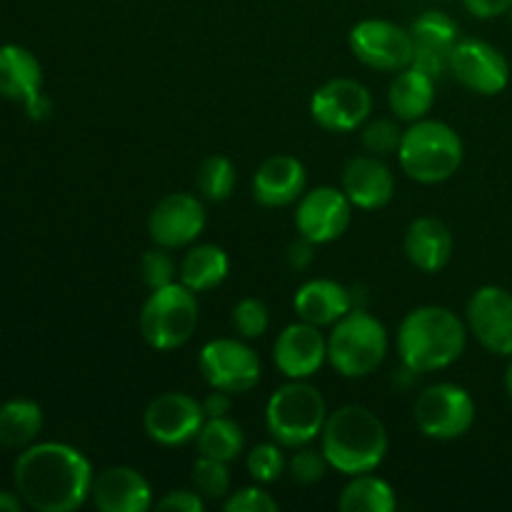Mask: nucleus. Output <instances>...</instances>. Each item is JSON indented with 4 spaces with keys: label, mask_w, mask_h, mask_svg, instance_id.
<instances>
[{
    "label": "nucleus",
    "mask_w": 512,
    "mask_h": 512,
    "mask_svg": "<svg viewBox=\"0 0 512 512\" xmlns=\"http://www.w3.org/2000/svg\"><path fill=\"white\" fill-rule=\"evenodd\" d=\"M93 465L68 443H33L20 450L13 465V485L35 512H73L83 508L93 490Z\"/></svg>",
    "instance_id": "obj_1"
},
{
    "label": "nucleus",
    "mask_w": 512,
    "mask_h": 512,
    "mask_svg": "<svg viewBox=\"0 0 512 512\" xmlns=\"http://www.w3.org/2000/svg\"><path fill=\"white\" fill-rule=\"evenodd\" d=\"M468 345L463 320L443 305H420L410 310L398 330L400 363L413 373H435L458 363Z\"/></svg>",
    "instance_id": "obj_2"
},
{
    "label": "nucleus",
    "mask_w": 512,
    "mask_h": 512,
    "mask_svg": "<svg viewBox=\"0 0 512 512\" xmlns=\"http://www.w3.org/2000/svg\"><path fill=\"white\" fill-rule=\"evenodd\" d=\"M320 450L330 468L348 478L373 473L388 455V430L373 410L363 405H343L328 413Z\"/></svg>",
    "instance_id": "obj_3"
},
{
    "label": "nucleus",
    "mask_w": 512,
    "mask_h": 512,
    "mask_svg": "<svg viewBox=\"0 0 512 512\" xmlns=\"http://www.w3.org/2000/svg\"><path fill=\"white\" fill-rule=\"evenodd\" d=\"M463 140L443 120L420 118L410 123L398 148L400 170L423 185L445 183L463 165Z\"/></svg>",
    "instance_id": "obj_4"
},
{
    "label": "nucleus",
    "mask_w": 512,
    "mask_h": 512,
    "mask_svg": "<svg viewBox=\"0 0 512 512\" xmlns=\"http://www.w3.org/2000/svg\"><path fill=\"white\" fill-rule=\"evenodd\" d=\"M328 405L308 380H288L265 405V428L283 448H303L323 435Z\"/></svg>",
    "instance_id": "obj_5"
},
{
    "label": "nucleus",
    "mask_w": 512,
    "mask_h": 512,
    "mask_svg": "<svg viewBox=\"0 0 512 512\" xmlns=\"http://www.w3.org/2000/svg\"><path fill=\"white\" fill-rule=\"evenodd\" d=\"M388 330L368 310L353 308L328 335V363L343 378H368L388 355Z\"/></svg>",
    "instance_id": "obj_6"
},
{
    "label": "nucleus",
    "mask_w": 512,
    "mask_h": 512,
    "mask_svg": "<svg viewBox=\"0 0 512 512\" xmlns=\"http://www.w3.org/2000/svg\"><path fill=\"white\" fill-rule=\"evenodd\" d=\"M138 328L153 350H178L193 338L198 328V293L183 283L150 290L138 315Z\"/></svg>",
    "instance_id": "obj_7"
},
{
    "label": "nucleus",
    "mask_w": 512,
    "mask_h": 512,
    "mask_svg": "<svg viewBox=\"0 0 512 512\" xmlns=\"http://www.w3.org/2000/svg\"><path fill=\"white\" fill-rule=\"evenodd\" d=\"M413 418L425 438L458 440L473 428L475 400L455 383L428 385L415 398Z\"/></svg>",
    "instance_id": "obj_8"
},
{
    "label": "nucleus",
    "mask_w": 512,
    "mask_h": 512,
    "mask_svg": "<svg viewBox=\"0 0 512 512\" xmlns=\"http://www.w3.org/2000/svg\"><path fill=\"white\" fill-rule=\"evenodd\" d=\"M198 368L210 388L230 395L253 390L263 373L258 353L238 338H215L205 343L198 355Z\"/></svg>",
    "instance_id": "obj_9"
},
{
    "label": "nucleus",
    "mask_w": 512,
    "mask_h": 512,
    "mask_svg": "<svg viewBox=\"0 0 512 512\" xmlns=\"http://www.w3.org/2000/svg\"><path fill=\"white\" fill-rule=\"evenodd\" d=\"M373 113V95L353 78H333L310 98V115L328 133H353Z\"/></svg>",
    "instance_id": "obj_10"
},
{
    "label": "nucleus",
    "mask_w": 512,
    "mask_h": 512,
    "mask_svg": "<svg viewBox=\"0 0 512 512\" xmlns=\"http://www.w3.org/2000/svg\"><path fill=\"white\" fill-rule=\"evenodd\" d=\"M348 43L360 63L388 73L408 68L415 55V40L410 30L380 18L360 20L358 25H353Z\"/></svg>",
    "instance_id": "obj_11"
},
{
    "label": "nucleus",
    "mask_w": 512,
    "mask_h": 512,
    "mask_svg": "<svg viewBox=\"0 0 512 512\" xmlns=\"http://www.w3.org/2000/svg\"><path fill=\"white\" fill-rule=\"evenodd\" d=\"M205 423L203 403L188 393H163L148 403L143 413V428L153 443L178 448L198 438Z\"/></svg>",
    "instance_id": "obj_12"
},
{
    "label": "nucleus",
    "mask_w": 512,
    "mask_h": 512,
    "mask_svg": "<svg viewBox=\"0 0 512 512\" xmlns=\"http://www.w3.org/2000/svg\"><path fill=\"white\" fill-rule=\"evenodd\" d=\"M450 73L478 95H498L510 83V63L495 45L478 38H460L450 50Z\"/></svg>",
    "instance_id": "obj_13"
},
{
    "label": "nucleus",
    "mask_w": 512,
    "mask_h": 512,
    "mask_svg": "<svg viewBox=\"0 0 512 512\" xmlns=\"http://www.w3.org/2000/svg\"><path fill=\"white\" fill-rule=\"evenodd\" d=\"M350 220H353V203L343 193V188L338 190L330 185H320L303 193L295 210V228L315 245L338 240L350 228Z\"/></svg>",
    "instance_id": "obj_14"
},
{
    "label": "nucleus",
    "mask_w": 512,
    "mask_h": 512,
    "mask_svg": "<svg viewBox=\"0 0 512 512\" xmlns=\"http://www.w3.org/2000/svg\"><path fill=\"white\" fill-rule=\"evenodd\" d=\"M468 330L485 350L512 355V293L500 285H483L468 300Z\"/></svg>",
    "instance_id": "obj_15"
},
{
    "label": "nucleus",
    "mask_w": 512,
    "mask_h": 512,
    "mask_svg": "<svg viewBox=\"0 0 512 512\" xmlns=\"http://www.w3.org/2000/svg\"><path fill=\"white\" fill-rule=\"evenodd\" d=\"M205 230V205L198 195L170 193L158 200L148 218L150 240L160 248H185Z\"/></svg>",
    "instance_id": "obj_16"
},
{
    "label": "nucleus",
    "mask_w": 512,
    "mask_h": 512,
    "mask_svg": "<svg viewBox=\"0 0 512 512\" xmlns=\"http://www.w3.org/2000/svg\"><path fill=\"white\" fill-rule=\"evenodd\" d=\"M328 360V338L305 320L285 325L273 345V363L288 380H308Z\"/></svg>",
    "instance_id": "obj_17"
},
{
    "label": "nucleus",
    "mask_w": 512,
    "mask_h": 512,
    "mask_svg": "<svg viewBox=\"0 0 512 512\" xmlns=\"http://www.w3.org/2000/svg\"><path fill=\"white\" fill-rule=\"evenodd\" d=\"M90 500L100 512H145L153 508V490L140 470L110 465L93 478Z\"/></svg>",
    "instance_id": "obj_18"
},
{
    "label": "nucleus",
    "mask_w": 512,
    "mask_h": 512,
    "mask_svg": "<svg viewBox=\"0 0 512 512\" xmlns=\"http://www.w3.org/2000/svg\"><path fill=\"white\" fill-rule=\"evenodd\" d=\"M308 173L295 155L278 153L263 160L253 175V198L265 208H285L303 198Z\"/></svg>",
    "instance_id": "obj_19"
},
{
    "label": "nucleus",
    "mask_w": 512,
    "mask_h": 512,
    "mask_svg": "<svg viewBox=\"0 0 512 512\" xmlns=\"http://www.w3.org/2000/svg\"><path fill=\"white\" fill-rule=\"evenodd\" d=\"M343 193L353 208H385L395 195V175L378 155H355L343 168Z\"/></svg>",
    "instance_id": "obj_20"
},
{
    "label": "nucleus",
    "mask_w": 512,
    "mask_h": 512,
    "mask_svg": "<svg viewBox=\"0 0 512 512\" xmlns=\"http://www.w3.org/2000/svg\"><path fill=\"white\" fill-rule=\"evenodd\" d=\"M293 308L300 320L318 328H333L343 315L355 308V298L343 283L330 278H313L298 288Z\"/></svg>",
    "instance_id": "obj_21"
},
{
    "label": "nucleus",
    "mask_w": 512,
    "mask_h": 512,
    "mask_svg": "<svg viewBox=\"0 0 512 512\" xmlns=\"http://www.w3.org/2000/svg\"><path fill=\"white\" fill-rule=\"evenodd\" d=\"M453 233L433 215L415 218L405 230V255L423 273H440L453 258Z\"/></svg>",
    "instance_id": "obj_22"
},
{
    "label": "nucleus",
    "mask_w": 512,
    "mask_h": 512,
    "mask_svg": "<svg viewBox=\"0 0 512 512\" xmlns=\"http://www.w3.org/2000/svg\"><path fill=\"white\" fill-rule=\"evenodd\" d=\"M43 93V65L25 45H0V98L25 105Z\"/></svg>",
    "instance_id": "obj_23"
},
{
    "label": "nucleus",
    "mask_w": 512,
    "mask_h": 512,
    "mask_svg": "<svg viewBox=\"0 0 512 512\" xmlns=\"http://www.w3.org/2000/svg\"><path fill=\"white\" fill-rule=\"evenodd\" d=\"M388 103L395 118L405 120V123L425 118L435 105V78L413 68V65L398 70V75L390 83Z\"/></svg>",
    "instance_id": "obj_24"
},
{
    "label": "nucleus",
    "mask_w": 512,
    "mask_h": 512,
    "mask_svg": "<svg viewBox=\"0 0 512 512\" xmlns=\"http://www.w3.org/2000/svg\"><path fill=\"white\" fill-rule=\"evenodd\" d=\"M180 283L193 293H208V290L223 285L230 273V258L220 245L198 243L190 245L178 265Z\"/></svg>",
    "instance_id": "obj_25"
},
{
    "label": "nucleus",
    "mask_w": 512,
    "mask_h": 512,
    "mask_svg": "<svg viewBox=\"0 0 512 512\" xmlns=\"http://www.w3.org/2000/svg\"><path fill=\"white\" fill-rule=\"evenodd\" d=\"M43 430V408L35 400L13 398L0 405V448L25 450Z\"/></svg>",
    "instance_id": "obj_26"
},
{
    "label": "nucleus",
    "mask_w": 512,
    "mask_h": 512,
    "mask_svg": "<svg viewBox=\"0 0 512 512\" xmlns=\"http://www.w3.org/2000/svg\"><path fill=\"white\" fill-rule=\"evenodd\" d=\"M398 500L388 480L363 473L353 475L340 493L338 508L343 512H393Z\"/></svg>",
    "instance_id": "obj_27"
},
{
    "label": "nucleus",
    "mask_w": 512,
    "mask_h": 512,
    "mask_svg": "<svg viewBox=\"0 0 512 512\" xmlns=\"http://www.w3.org/2000/svg\"><path fill=\"white\" fill-rule=\"evenodd\" d=\"M195 443H198L200 455L230 465L233 460L240 458V453H243L245 435L243 428H240L233 418L220 415V418H205Z\"/></svg>",
    "instance_id": "obj_28"
},
{
    "label": "nucleus",
    "mask_w": 512,
    "mask_h": 512,
    "mask_svg": "<svg viewBox=\"0 0 512 512\" xmlns=\"http://www.w3.org/2000/svg\"><path fill=\"white\" fill-rule=\"evenodd\" d=\"M410 35L415 40V48L435 50V53L450 55L455 43L460 40V28L448 13L443 10H425L423 15L413 20Z\"/></svg>",
    "instance_id": "obj_29"
},
{
    "label": "nucleus",
    "mask_w": 512,
    "mask_h": 512,
    "mask_svg": "<svg viewBox=\"0 0 512 512\" xmlns=\"http://www.w3.org/2000/svg\"><path fill=\"white\" fill-rule=\"evenodd\" d=\"M235 178H238V173H235L233 160L225 158V155H210L208 160H203L198 170V188L205 200L223 203V200L233 195Z\"/></svg>",
    "instance_id": "obj_30"
},
{
    "label": "nucleus",
    "mask_w": 512,
    "mask_h": 512,
    "mask_svg": "<svg viewBox=\"0 0 512 512\" xmlns=\"http://www.w3.org/2000/svg\"><path fill=\"white\" fill-rule=\"evenodd\" d=\"M245 468H248L250 478L260 485H270L280 480L288 470V458L283 455V445L280 443H258L250 448L248 458H245Z\"/></svg>",
    "instance_id": "obj_31"
},
{
    "label": "nucleus",
    "mask_w": 512,
    "mask_h": 512,
    "mask_svg": "<svg viewBox=\"0 0 512 512\" xmlns=\"http://www.w3.org/2000/svg\"><path fill=\"white\" fill-rule=\"evenodd\" d=\"M193 488L203 495L205 500H223L230 495V468L228 463H220V460L205 458L200 455L193 465Z\"/></svg>",
    "instance_id": "obj_32"
},
{
    "label": "nucleus",
    "mask_w": 512,
    "mask_h": 512,
    "mask_svg": "<svg viewBox=\"0 0 512 512\" xmlns=\"http://www.w3.org/2000/svg\"><path fill=\"white\" fill-rule=\"evenodd\" d=\"M270 313L268 305L258 298H243L233 308V328L240 338L255 340L268 333Z\"/></svg>",
    "instance_id": "obj_33"
},
{
    "label": "nucleus",
    "mask_w": 512,
    "mask_h": 512,
    "mask_svg": "<svg viewBox=\"0 0 512 512\" xmlns=\"http://www.w3.org/2000/svg\"><path fill=\"white\" fill-rule=\"evenodd\" d=\"M328 458L323 455V450H313L310 445L303 448H295V453L288 458V470L290 480L298 485H315L325 478L328 473Z\"/></svg>",
    "instance_id": "obj_34"
},
{
    "label": "nucleus",
    "mask_w": 512,
    "mask_h": 512,
    "mask_svg": "<svg viewBox=\"0 0 512 512\" xmlns=\"http://www.w3.org/2000/svg\"><path fill=\"white\" fill-rule=\"evenodd\" d=\"M405 130H400V125L395 120H370L368 125H363V145L370 155H378V158H385V155L398 153L400 140H403Z\"/></svg>",
    "instance_id": "obj_35"
},
{
    "label": "nucleus",
    "mask_w": 512,
    "mask_h": 512,
    "mask_svg": "<svg viewBox=\"0 0 512 512\" xmlns=\"http://www.w3.org/2000/svg\"><path fill=\"white\" fill-rule=\"evenodd\" d=\"M175 260L168 253V248H153L140 258V275H143V283L150 290L165 288V285L175 283Z\"/></svg>",
    "instance_id": "obj_36"
},
{
    "label": "nucleus",
    "mask_w": 512,
    "mask_h": 512,
    "mask_svg": "<svg viewBox=\"0 0 512 512\" xmlns=\"http://www.w3.org/2000/svg\"><path fill=\"white\" fill-rule=\"evenodd\" d=\"M223 510L228 512H278V500L268 493V490L258 488V485H248L225 498Z\"/></svg>",
    "instance_id": "obj_37"
},
{
    "label": "nucleus",
    "mask_w": 512,
    "mask_h": 512,
    "mask_svg": "<svg viewBox=\"0 0 512 512\" xmlns=\"http://www.w3.org/2000/svg\"><path fill=\"white\" fill-rule=\"evenodd\" d=\"M158 510L165 512H203L205 498L198 490H170L158 500Z\"/></svg>",
    "instance_id": "obj_38"
},
{
    "label": "nucleus",
    "mask_w": 512,
    "mask_h": 512,
    "mask_svg": "<svg viewBox=\"0 0 512 512\" xmlns=\"http://www.w3.org/2000/svg\"><path fill=\"white\" fill-rule=\"evenodd\" d=\"M448 60L450 55H443V53H435V50H425V48H415V55H413V68L423 70L425 75H430V78H443L445 70L448 68Z\"/></svg>",
    "instance_id": "obj_39"
},
{
    "label": "nucleus",
    "mask_w": 512,
    "mask_h": 512,
    "mask_svg": "<svg viewBox=\"0 0 512 512\" xmlns=\"http://www.w3.org/2000/svg\"><path fill=\"white\" fill-rule=\"evenodd\" d=\"M463 3L468 8V13L480 20L500 18V15L510 13L512 8V0H463Z\"/></svg>",
    "instance_id": "obj_40"
},
{
    "label": "nucleus",
    "mask_w": 512,
    "mask_h": 512,
    "mask_svg": "<svg viewBox=\"0 0 512 512\" xmlns=\"http://www.w3.org/2000/svg\"><path fill=\"white\" fill-rule=\"evenodd\" d=\"M313 250H315V243H310V240L303 238V235H300L298 240H293V243H290V248H288L290 268H293V270L308 268V265L313 263V258H315Z\"/></svg>",
    "instance_id": "obj_41"
},
{
    "label": "nucleus",
    "mask_w": 512,
    "mask_h": 512,
    "mask_svg": "<svg viewBox=\"0 0 512 512\" xmlns=\"http://www.w3.org/2000/svg\"><path fill=\"white\" fill-rule=\"evenodd\" d=\"M203 403V413L205 418H220V415L230 413V393H223V390H213Z\"/></svg>",
    "instance_id": "obj_42"
},
{
    "label": "nucleus",
    "mask_w": 512,
    "mask_h": 512,
    "mask_svg": "<svg viewBox=\"0 0 512 512\" xmlns=\"http://www.w3.org/2000/svg\"><path fill=\"white\" fill-rule=\"evenodd\" d=\"M23 108H25V115H28L30 120H35V123H43V120H48L50 115H53V100H50L45 93H38L35 98H30Z\"/></svg>",
    "instance_id": "obj_43"
},
{
    "label": "nucleus",
    "mask_w": 512,
    "mask_h": 512,
    "mask_svg": "<svg viewBox=\"0 0 512 512\" xmlns=\"http://www.w3.org/2000/svg\"><path fill=\"white\" fill-rule=\"evenodd\" d=\"M23 498L18 495V490L15 493H10V490H0V512H20L23 510Z\"/></svg>",
    "instance_id": "obj_44"
},
{
    "label": "nucleus",
    "mask_w": 512,
    "mask_h": 512,
    "mask_svg": "<svg viewBox=\"0 0 512 512\" xmlns=\"http://www.w3.org/2000/svg\"><path fill=\"white\" fill-rule=\"evenodd\" d=\"M505 390H508V398L512 400V355H510L508 370H505Z\"/></svg>",
    "instance_id": "obj_45"
},
{
    "label": "nucleus",
    "mask_w": 512,
    "mask_h": 512,
    "mask_svg": "<svg viewBox=\"0 0 512 512\" xmlns=\"http://www.w3.org/2000/svg\"><path fill=\"white\" fill-rule=\"evenodd\" d=\"M510 18H512V8H510Z\"/></svg>",
    "instance_id": "obj_46"
}]
</instances>
